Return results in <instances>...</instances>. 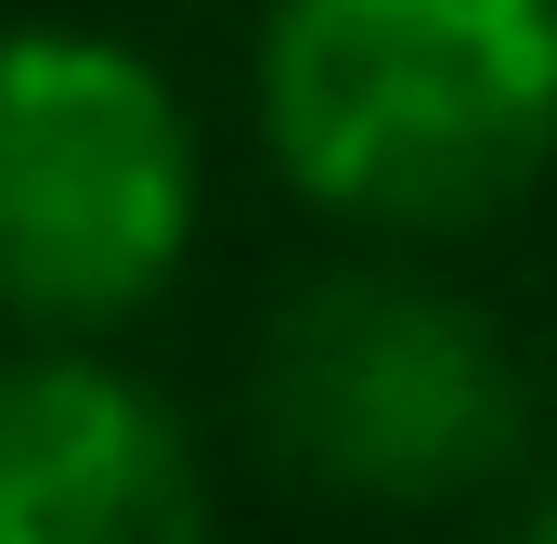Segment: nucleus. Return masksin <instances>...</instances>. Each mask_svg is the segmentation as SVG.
I'll list each match as a JSON object with an SVG mask.
<instances>
[{"label":"nucleus","instance_id":"1","mask_svg":"<svg viewBox=\"0 0 557 544\" xmlns=\"http://www.w3.org/2000/svg\"><path fill=\"white\" fill-rule=\"evenodd\" d=\"M260 143L337 221H480L557 156V0H273Z\"/></svg>","mask_w":557,"mask_h":544},{"label":"nucleus","instance_id":"2","mask_svg":"<svg viewBox=\"0 0 557 544\" xmlns=\"http://www.w3.org/2000/svg\"><path fill=\"white\" fill-rule=\"evenodd\" d=\"M195 247V118L104 26L0 39V311L117 324Z\"/></svg>","mask_w":557,"mask_h":544},{"label":"nucleus","instance_id":"3","mask_svg":"<svg viewBox=\"0 0 557 544\" xmlns=\"http://www.w3.org/2000/svg\"><path fill=\"white\" fill-rule=\"evenodd\" d=\"M260 415L285 467L363 506H454L519 467L532 441V376L519 350L403 272H324L273 311L260 350Z\"/></svg>","mask_w":557,"mask_h":544},{"label":"nucleus","instance_id":"4","mask_svg":"<svg viewBox=\"0 0 557 544\" xmlns=\"http://www.w3.org/2000/svg\"><path fill=\"white\" fill-rule=\"evenodd\" d=\"M0 544H208L182 415L117 363H0Z\"/></svg>","mask_w":557,"mask_h":544},{"label":"nucleus","instance_id":"5","mask_svg":"<svg viewBox=\"0 0 557 544\" xmlns=\"http://www.w3.org/2000/svg\"><path fill=\"white\" fill-rule=\"evenodd\" d=\"M506 544H557V480H532V506L506 519Z\"/></svg>","mask_w":557,"mask_h":544}]
</instances>
